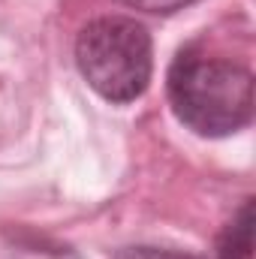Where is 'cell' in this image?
Instances as JSON below:
<instances>
[{
    "mask_svg": "<svg viewBox=\"0 0 256 259\" xmlns=\"http://www.w3.org/2000/svg\"><path fill=\"white\" fill-rule=\"evenodd\" d=\"M115 259H196V256L178 253V250H163V247H124V250H118Z\"/></svg>",
    "mask_w": 256,
    "mask_h": 259,
    "instance_id": "5",
    "label": "cell"
},
{
    "mask_svg": "<svg viewBox=\"0 0 256 259\" xmlns=\"http://www.w3.org/2000/svg\"><path fill=\"white\" fill-rule=\"evenodd\" d=\"M250 247H253V205L250 199H244V205L226 223L217 241V259H250Z\"/></svg>",
    "mask_w": 256,
    "mask_h": 259,
    "instance_id": "3",
    "label": "cell"
},
{
    "mask_svg": "<svg viewBox=\"0 0 256 259\" xmlns=\"http://www.w3.org/2000/svg\"><path fill=\"white\" fill-rule=\"evenodd\" d=\"M75 66L81 78L109 103L139 100L154 72V42L145 24L127 15L88 21L75 39Z\"/></svg>",
    "mask_w": 256,
    "mask_h": 259,
    "instance_id": "2",
    "label": "cell"
},
{
    "mask_svg": "<svg viewBox=\"0 0 256 259\" xmlns=\"http://www.w3.org/2000/svg\"><path fill=\"white\" fill-rule=\"evenodd\" d=\"M175 118L196 136L220 139L253 121V72L247 66L181 49L166 75Z\"/></svg>",
    "mask_w": 256,
    "mask_h": 259,
    "instance_id": "1",
    "label": "cell"
},
{
    "mask_svg": "<svg viewBox=\"0 0 256 259\" xmlns=\"http://www.w3.org/2000/svg\"><path fill=\"white\" fill-rule=\"evenodd\" d=\"M133 9H142V12H154V15H169V12H178L184 6H193L199 0H121Z\"/></svg>",
    "mask_w": 256,
    "mask_h": 259,
    "instance_id": "4",
    "label": "cell"
}]
</instances>
